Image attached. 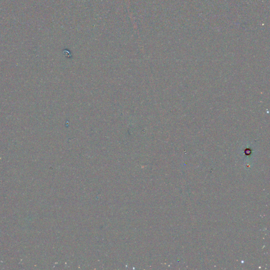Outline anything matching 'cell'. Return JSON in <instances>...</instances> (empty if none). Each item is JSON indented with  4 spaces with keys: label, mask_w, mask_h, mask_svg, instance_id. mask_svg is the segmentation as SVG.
Instances as JSON below:
<instances>
[]
</instances>
